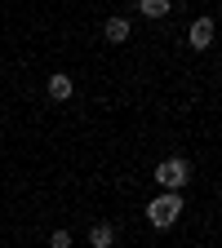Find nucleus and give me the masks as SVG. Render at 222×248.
Here are the masks:
<instances>
[{
	"label": "nucleus",
	"instance_id": "obj_1",
	"mask_svg": "<svg viewBox=\"0 0 222 248\" xmlns=\"http://www.w3.org/2000/svg\"><path fill=\"white\" fill-rule=\"evenodd\" d=\"M178 213H182V195H178V191H160V195L147 204V222H151L155 231H169V226L178 222Z\"/></svg>",
	"mask_w": 222,
	"mask_h": 248
},
{
	"label": "nucleus",
	"instance_id": "obj_2",
	"mask_svg": "<svg viewBox=\"0 0 222 248\" xmlns=\"http://www.w3.org/2000/svg\"><path fill=\"white\" fill-rule=\"evenodd\" d=\"M155 182H160L165 191H182V186L191 182V164H187L182 155H173V160H165V164H155Z\"/></svg>",
	"mask_w": 222,
	"mask_h": 248
},
{
	"label": "nucleus",
	"instance_id": "obj_3",
	"mask_svg": "<svg viewBox=\"0 0 222 248\" xmlns=\"http://www.w3.org/2000/svg\"><path fill=\"white\" fill-rule=\"evenodd\" d=\"M187 40H191V49H209L213 45V18H196L191 31H187Z\"/></svg>",
	"mask_w": 222,
	"mask_h": 248
},
{
	"label": "nucleus",
	"instance_id": "obj_4",
	"mask_svg": "<svg viewBox=\"0 0 222 248\" xmlns=\"http://www.w3.org/2000/svg\"><path fill=\"white\" fill-rule=\"evenodd\" d=\"M89 244L93 248H116V226L111 222H93L89 226Z\"/></svg>",
	"mask_w": 222,
	"mask_h": 248
},
{
	"label": "nucleus",
	"instance_id": "obj_5",
	"mask_svg": "<svg viewBox=\"0 0 222 248\" xmlns=\"http://www.w3.org/2000/svg\"><path fill=\"white\" fill-rule=\"evenodd\" d=\"M102 36L111 40V45H124L134 36V27H129V18H107V27H102Z\"/></svg>",
	"mask_w": 222,
	"mask_h": 248
},
{
	"label": "nucleus",
	"instance_id": "obj_6",
	"mask_svg": "<svg viewBox=\"0 0 222 248\" xmlns=\"http://www.w3.org/2000/svg\"><path fill=\"white\" fill-rule=\"evenodd\" d=\"M71 93H76L71 76H62V71H53V76H49V98H53V102H67Z\"/></svg>",
	"mask_w": 222,
	"mask_h": 248
},
{
	"label": "nucleus",
	"instance_id": "obj_7",
	"mask_svg": "<svg viewBox=\"0 0 222 248\" xmlns=\"http://www.w3.org/2000/svg\"><path fill=\"white\" fill-rule=\"evenodd\" d=\"M138 9H142V18H165L173 9V0H138Z\"/></svg>",
	"mask_w": 222,
	"mask_h": 248
},
{
	"label": "nucleus",
	"instance_id": "obj_8",
	"mask_svg": "<svg viewBox=\"0 0 222 248\" xmlns=\"http://www.w3.org/2000/svg\"><path fill=\"white\" fill-rule=\"evenodd\" d=\"M49 248H71V231H53L49 235Z\"/></svg>",
	"mask_w": 222,
	"mask_h": 248
}]
</instances>
